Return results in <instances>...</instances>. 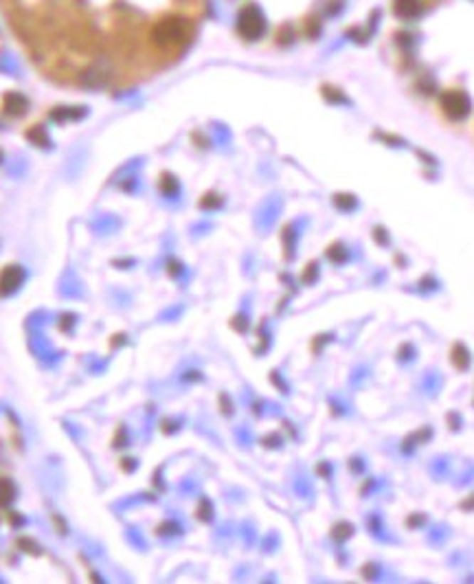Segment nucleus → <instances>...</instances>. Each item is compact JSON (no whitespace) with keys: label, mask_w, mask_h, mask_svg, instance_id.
<instances>
[{"label":"nucleus","mask_w":474,"mask_h":584,"mask_svg":"<svg viewBox=\"0 0 474 584\" xmlns=\"http://www.w3.org/2000/svg\"><path fill=\"white\" fill-rule=\"evenodd\" d=\"M187 36H189V22L180 16H165L161 20H156L152 27V40L161 48L178 46L180 42H184Z\"/></svg>","instance_id":"obj_1"},{"label":"nucleus","mask_w":474,"mask_h":584,"mask_svg":"<svg viewBox=\"0 0 474 584\" xmlns=\"http://www.w3.org/2000/svg\"><path fill=\"white\" fill-rule=\"evenodd\" d=\"M266 29H268V22H266L263 11L259 9V5L248 3L240 9V14H237V33H240L244 40H248V42L261 40Z\"/></svg>","instance_id":"obj_2"},{"label":"nucleus","mask_w":474,"mask_h":584,"mask_svg":"<svg viewBox=\"0 0 474 584\" xmlns=\"http://www.w3.org/2000/svg\"><path fill=\"white\" fill-rule=\"evenodd\" d=\"M443 115L451 121H463L468 119L472 110V101L463 90H446L439 99Z\"/></svg>","instance_id":"obj_3"},{"label":"nucleus","mask_w":474,"mask_h":584,"mask_svg":"<svg viewBox=\"0 0 474 584\" xmlns=\"http://www.w3.org/2000/svg\"><path fill=\"white\" fill-rule=\"evenodd\" d=\"M26 279V270L20 264H7L0 270V299H7L16 294Z\"/></svg>","instance_id":"obj_4"},{"label":"nucleus","mask_w":474,"mask_h":584,"mask_svg":"<svg viewBox=\"0 0 474 584\" xmlns=\"http://www.w3.org/2000/svg\"><path fill=\"white\" fill-rule=\"evenodd\" d=\"M29 110V99L18 90H9L3 95V112L11 119H20Z\"/></svg>","instance_id":"obj_5"},{"label":"nucleus","mask_w":474,"mask_h":584,"mask_svg":"<svg viewBox=\"0 0 474 584\" xmlns=\"http://www.w3.org/2000/svg\"><path fill=\"white\" fill-rule=\"evenodd\" d=\"M393 11L402 20H413L421 14V3L419 0H395Z\"/></svg>","instance_id":"obj_6"},{"label":"nucleus","mask_w":474,"mask_h":584,"mask_svg":"<svg viewBox=\"0 0 474 584\" xmlns=\"http://www.w3.org/2000/svg\"><path fill=\"white\" fill-rule=\"evenodd\" d=\"M26 139H29V143H33V145H38L42 149L51 147V137L44 130V125H33V128L26 130Z\"/></svg>","instance_id":"obj_7"},{"label":"nucleus","mask_w":474,"mask_h":584,"mask_svg":"<svg viewBox=\"0 0 474 584\" xmlns=\"http://www.w3.org/2000/svg\"><path fill=\"white\" fill-rule=\"evenodd\" d=\"M16 499V488L9 479H0V507H9Z\"/></svg>","instance_id":"obj_8"},{"label":"nucleus","mask_w":474,"mask_h":584,"mask_svg":"<svg viewBox=\"0 0 474 584\" xmlns=\"http://www.w3.org/2000/svg\"><path fill=\"white\" fill-rule=\"evenodd\" d=\"M86 110L82 108H56L51 112V117L56 119V121H68V119H79V117H84Z\"/></svg>","instance_id":"obj_9"},{"label":"nucleus","mask_w":474,"mask_h":584,"mask_svg":"<svg viewBox=\"0 0 474 584\" xmlns=\"http://www.w3.org/2000/svg\"><path fill=\"white\" fill-rule=\"evenodd\" d=\"M161 191L165 196H176L178 193V181L174 179L172 174H165L163 179H161Z\"/></svg>","instance_id":"obj_10"},{"label":"nucleus","mask_w":474,"mask_h":584,"mask_svg":"<svg viewBox=\"0 0 474 584\" xmlns=\"http://www.w3.org/2000/svg\"><path fill=\"white\" fill-rule=\"evenodd\" d=\"M222 205V198H218L216 193H206L202 200H200V207L202 209H218Z\"/></svg>","instance_id":"obj_11"},{"label":"nucleus","mask_w":474,"mask_h":584,"mask_svg":"<svg viewBox=\"0 0 474 584\" xmlns=\"http://www.w3.org/2000/svg\"><path fill=\"white\" fill-rule=\"evenodd\" d=\"M334 202H336V205H338L340 209H345V211L356 207V200H354L352 196H336V198H334Z\"/></svg>","instance_id":"obj_12"},{"label":"nucleus","mask_w":474,"mask_h":584,"mask_svg":"<svg viewBox=\"0 0 474 584\" xmlns=\"http://www.w3.org/2000/svg\"><path fill=\"white\" fill-rule=\"evenodd\" d=\"M18 545H20V549H24V551L40 553V547H36V543H33V541H29V538H20V541H18Z\"/></svg>","instance_id":"obj_13"},{"label":"nucleus","mask_w":474,"mask_h":584,"mask_svg":"<svg viewBox=\"0 0 474 584\" xmlns=\"http://www.w3.org/2000/svg\"><path fill=\"white\" fill-rule=\"evenodd\" d=\"M327 255L332 258V260H336V262H340L342 258H345V253H342V248H340V244H334L330 250H327Z\"/></svg>","instance_id":"obj_14"},{"label":"nucleus","mask_w":474,"mask_h":584,"mask_svg":"<svg viewBox=\"0 0 474 584\" xmlns=\"http://www.w3.org/2000/svg\"><path fill=\"white\" fill-rule=\"evenodd\" d=\"M323 92H325V97H327V99H332V101H345V97H342V95H340L338 90L334 92V90H332L330 86H325V90H323Z\"/></svg>","instance_id":"obj_15"},{"label":"nucleus","mask_w":474,"mask_h":584,"mask_svg":"<svg viewBox=\"0 0 474 584\" xmlns=\"http://www.w3.org/2000/svg\"><path fill=\"white\" fill-rule=\"evenodd\" d=\"M349 534H352L349 525H345V529H334V536H336V538H345V536H349Z\"/></svg>","instance_id":"obj_16"},{"label":"nucleus","mask_w":474,"mask_h":584,"mask_svg":"<svg viewBox=\"0 0 474 584\" xmlns=\"http://www.w3.org/2000/svg\"><path fill=\"white\" fill-rule=\"evenodd\" d=\"M0 163H3V152H0Z\"/></svg>","instance_id":"obj_17"}]
</instances>
